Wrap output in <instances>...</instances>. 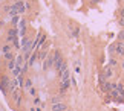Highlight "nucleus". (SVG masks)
<instances>
[{"label": "nucleus", "mask_w": 124, "mask_h": 111, "mask_svg": "<svg viewBox=\"0 0 124 111\" xmlns=\"http://www.w3.org/2000/svg\"><path fill=\"white\" fill-rule=\"evenodd\" d=\"M52 58H54V65L58 69V67L63 64V61H61V52H60V50H55V52H54V56H52Z\"/></svg>", "instance_id": "1"}, {"label": "nucleus", "mask_w": 124, "mask_h": 111, "mask_svg": "<svg viewBox=\"0 0 124 111\" xmlns=\"http://www.w3.org/2000/svg\"><path fill=\"white\" fill-rule=\"evenodd\" d=\"M9 81H11V79H8L6 76H3V78H2V81H0V87H2V91H3V93H8Z\"/></svg>", "instance_id": "2"}, {"label": "nucleus", "mask_w": 124, "mask_h": 111, "mask_svg": "<svg viewBox=\"0 0 124 111\" xmlns=\"http://www.w3.org/2000/svg\"><path fill=\"white\" fill-rule=\"evenodd\" d=\"M51 110L52 111H66V110H68V107H66L63 102H57V104H54L51 107Z\"/></svg>", "instance_id": "3"}, {"label": "nucleus", "mask_w": 124, "mask_h": 111, "mask_svg": "<svg viewBox=\"0 0 124 111\" xmlns=\"http://www.w3.org/2000/svg\"><path fill=\"white\" fill-rule=\"evenodd\" d=\"M17 35H18V33H17V29L12 27L11 31L8 32V41H16L17 40Z\"/></svg>", "instance_id": "4"}, {"label": "nucleus", "mask_w": 124, "mask_h": 111, "mask_svg": "<svg viewBox=\"0 0 124 111\" xmlns=\"http://www.w3.org/2000/svg\"><path fill=\"white\" fill-rule=\"evenodd\" d=\"M52 65H54V58L49 56V58H46V59H45V62H43V70H47Z\"/></svg>", "instance_id": "5"}, {"label": "nucleus", "mask_w": 124, "mask_h": 111, "mask_svg": "<svg viewBox=\"0 0 124 111\" xmlns=\"http://www.w3.org/2000/svg\"><path fill=\"white\" fill-rule=\"evenodd\" d=\"M115 52H116V55H120V56H123V55H124V43L115 44Z\"/></svg>", "instance_id": "6"}, {"label": "nucleus", "mask_w": 124, "mask_h": 111, "mask_svg": "<svg viewBox=\"0 0 124 111\" xmlns=\"http://www.w3.org/2000/svg\"><path fill=\"white\" fill-rule=\"evenodd\" d=\"M101 88H103V91H110V90L115 88V84H110V82H103V84H101Z\"/></svg>", "instance_id": "7"}, {"label": "nucleus", "mask_w": 124, "mask_h": 111, "mask_svg": "<svg viewBox=\"0 0 124 111\" xmlns=\"http://www.w3.org/2000/svg\"><path fill=\"white\" fill-rule=\"evenodd\" d=\"M17 85H18V81H17V79H11V81H9L8 90H9V91H14V90L17 88Z\"/></svg>", "instance_id": "8"}, {"label": "nucleus", "mask_w": 124, "mask_h": 111, "mask_svg": "<svg viewBox=\"0 0 124 111\" xmlns=\"http://www.w3.org/2000/svg\"><path fill=\"white\" fill-rule=\"evenodd\" d=\"M37 56H39V50H34L32 55H31V58H29V61H28V65H34V61H35Z\"/></svg>", "instance_id": "9"}, {"label": "nucleus", "mask_w": 124, "mask_h": 111, "mask_svg": "<svg viewBox=\"0 0 124 111\" xmlns=\"http://www.w3.org/2000/svg\"><path fill=\"white\" fill-rule=\"evenodd\" d=\"M14 6L17 8V11H18V14L25 11V3H23V2H16V3H14Z\"/></svg>", "instance_id": "10"}, {"label": "nucleus", "mask_w": 124, "mask_h": 111, "mask_svg": "<svg viewBox=\"0 0 124 111\" xmlns=\"http://www.w3.org/2000/svg\"><path fill=\"white\" fill-rule=\"evenodd\" d=\"M18 32H20V33H18L20 37H23V35H25V20H20V26H18Z\"/></svg>", "instance_id": "11"}, {"label": "nucleus", "mask_w": 124, "mask_h": 111, "mask_svg": "<svg viewBox=\"0 0 124 111\" xmlns=\"http://www.w3.org/2000/svg\"><path fill=\"white\" fill-rule=\"evenodd\" d=\"M9 15H12V17H16L17 15V14H18V11H17V8L16 6H14V5H12V6H9Z\"/></svg>", "instance_id": "12"}, {"label": "nucleus", "mask_w": 124, "mask_h": 111, "mask_svg": "<svg viewBox=\"0 0 124 111\" xmlns=\"http://www.w3.org/2000/svg\"><path fill=\"white\" fill-rule=\"evenodd\" d=\"M16 65H17V64H16V59H9V61H8V70L12 72L14 69H16Z\"/></svg>", "instance_id": "13"}, {"label": "nucleus", "mask_w": 124, "mask_h": 111, "mask_svg": "<svg viewBox=\"0 0 124 111\" xmlns=\"http://www.w3.org/2000/svg\"><path fill=\"white\" fill-rule=\"evenodd\" d=\"M60 76H61V81H68L69 79V70H64Z\"/></svg>", "instance_id": "14"}, {"label": "nucleus", "mask_w": 124, "mask_h": 111, "mask_svg": "<svg viewBox=\"0 0 124 111\" xmlns=\"http://www.w3.org/2000/svg\"><path fill=\"white\" fill-rule=\"evenodd\" d=\"M31 85H32V81H31V79H26L25 84H23V87H25V88H31Z\"/></svg>", "instance_id": "15"}, {"label": "nucleus", "mask_w": 124, "mask_h": 111, "mask_svg": "<svg viewBox=\"0 0 124 111\" xmlns=\"http://www.w3.org/2000/svg\"><path fill=\"white\" fill-rule=\"evenodd\" d=\"M46 55H47L46 50H41V52H40V59H46Z\"/></svg>", "instance_id": "16"}, {"label": "nucleus", "mask_w": 124, "mask_h": 111, "mask_svg": "<svg viewBox=\"0 0 124 111\" xmlns=\"http://www.w3.org/2000/svg\"><path fill=\"white\" fill-rule=\"evenodd\" d=\"M103 76H104V79H106V78H110V76H112V70H107L106 75H103Z\"/></svg>", "instance_id": "17"}, {"label": "nucleus", "mask_w": 124, "mask_h": 111, "mask_svg": "<svg viewBox=\"0 0 124 111\" xmlns=\"http://www.w3.org/2000/svg\"><path fill=\"white\" fill-rule=\"evenodd\" d=\"M18 21H20V18H18V15H16V17H12V23H14V25H17Z\"/></svg>", "instance_id": "18"}, {"label": "nucleus", "mask_w": 124, "mask_h": 111, "mask_svg": "<svg viewBox=\"0 0 124 111\" xmlns=\"http://www.w3.org/2000/svg\"><path fill=\"white\" fill-rule=\"evenodd\" d=\"M9 49H11V46H5L3 47V52H5V53H9Z\"/></svg>", "instance_id": "19"}, {"label": "nucleus", "mask_w": 124, "mask_h": 111, "mask_svg": "<svg viewBox=\"0 0 124 111\" xmlns=\"http://www.w3.org/2000/svg\"><path fill=\"white\" fill-rule=\"evenodd\" d=\"M118 40H121V41L124 40V31H123L121 33H118Z\"/></svg>", "instance_id": "20"}, {"label": "nucleus", "mask_w": 124, "mask_h": 111, "mask_svg": "<svg viewBox=\"0 0 124 111\" xmlns=\"http://www.w3.org/2000/svg\"><path fill=\"white\" fill-rule=\"evenodd\" d=\"M5 56H6V59L9 61V59H14V56L11 55V53H5Z\"/></svg>", "instance_id": "21"}, {"label": "nucleus", "mask_w": 124, "mask_h": 111, "mask_svg": "<svg viewBox=\"0 0 124 111\" xmlns=\"http://www.w3.org/2000/svg\"><path fill=\"white\" fill-rule=\"evenodd\" d=\"M109 52H110V53H113V52H115V44H112L110 47H109Z\"/></svg>", "instance_id": "22"}, {"label": "nucleus", "mask_w": 124, "mask_h": 111, "mask_svg": "<svg viewBox=\"0 0 124 111\" xmlns=\"http://www.w3.org/2000/svg\"><path fill=\"white\" fill-rule=\"evenodd\" d=\"M120 25H121V26H124V17H121V18H120Z\"/></svg>", "instance_id": "23"}, {"label": "nucleus", "mask_w": 124, "mask_h": 111, "mask_svg": "<svg viewBox=\"0 0 124 111\" xmlns=\"http://www.w3.org/2000/svg\"><path fill=\"white\" fill-rule=\"evenodd\" d=\"M120 14H121V17H124V8H123L121 11H120Z\"/></svg>", "instance_id": "24"}, {"label": "nucleus", "mask_w": 124, "mask_h": 111, "mask_svg": "<svg viewBox=\"0 0 124 111\" xmlns=\"http://www.w3.org/2000/svg\"><path fill=\"white\" fill-rule=\"evenodd\" d=\"M16 2H22V0H16Z\"/></svg>", "instance_id": "25"}, {"label": "nucleus", "mask_w": 124, "mask_h": 111, "mask_svg": "<svg viewBox=\"0 0 124 111\" xmlns=\"http://www.w3.org/2000/svg\"><path fill=\"white\" fill-rule=\"evenodd\" d=\"M66 111H69V110H66Z\"/></svg>", "instance_id": "26"}, {"label": "nucleus", "mask_w": 124, "mask_h": 111, "mask_svg": "<svg viewBox=\"0 0 124 111\" xmlns=\"http://www.w3.org/2000/svg\"><path fill=\"white\" fill-rule=\"evenodd\" d=\"M123 65H124V64H123Z\"/></svg>", "instance_id": "27"}]
</instances>
